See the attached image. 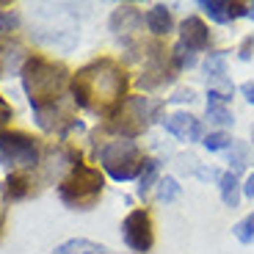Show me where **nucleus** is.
Segmentation results:
<instances>
[{
    "mask_svg": "<svg viewBox=\"0 0 254 254\" xmlns=\"http://www.w3.org/2000/svg\"><path fill=\"white\" fill-rule=\"evenodd\" d=\"M155 172H158V163H155V160H144V174H141V188H138V193H141V196H144L146 190L152 188Z\"/></svg>",
    "mask_w": 254,
    "mask_h": 254,
    "instance_id": "obj_18",
    "label": "nucleus"
},
{
    "mask_svg": "<svg viewBox=\"0 0 254 254\" xmlns=\"http://www.w3.org/2000/svg\"><path fill=\"white\" fill-rule=\"evenodd\" d=\"M207 119L216 122V125H221V127L232 125V114L224 108L221 102H207Z\"/></svg>",
    "mask_w": 254,
    "mask_h": 254,
    "instance_id": "obj_14",
    "label": "nucleus"
},
{
    "mask_svg": "<svg viewBox=\"0 0 254 254\" xmlns=\"http://www.w3.org/2000/svg\"><path fill=\"white\" fill-rule=\"evenodd\" d=\"M8 119H11V105H8V102L3 100V97H0V127L6 125Z\"/></svg>",
    "mask_w": 254,
    "mask_h": 254,
    "instance_id": "obj_21",
    "label": "nucleus"
},
{
    "mask_svg": "<svg viewBox=\"0 0 254 254\" xmlns=\"http://www.w3.org/2000/svg\"><path fill=\"white\" fill-rule=\"evenodd\" d=\"M202 8L210 14V19H216V22H227L229 19V3H224V0H204Z\"/></svg>",
    "mask_w": 254,
    "mask_h": 254,
    "instance_id": "obj_13",
    "label": "nucleus"
},
{
    "mask_svg": "<svg viewBox=\"0 0 254 254\" xmlns=\"http://www.w3.org/2000/svg\"><path fill=\"white\" fill-rule=\"evenodd\" d=\"M144 22H146V28H149L155 36H163V33L172 31V14H169L166 6H152L149 11L144 14Z\"/></svg>",
    "mask_w": 254,
    "mask_h": 254,
    "instance_id": "obj_10",
    "label": "nucleus"
},
{
    "mask_svg": "<svg viewBox=\"0 0 254 254\" xmlns=\"http://www.w3.org/2000/svg\"><path fill=\"white\" fill-rule=\"evenodd\" d=\"M122 235H125V243L133 252H149L152 249V221H149V216H146L144 210H133L130 216L125 218V224H122Z\"/></svg>",
    "mask_w": 254,
    "mask_h": 254,
    "instance_id": "obj_7",
    "label": "nucleus"
},
{
    "mask_svg": "<svg viewBox=\"0 0 254 254\" xmlns=\"http://www.w3.org/2000/svg\"><path fill=\"white\" fill-rule=\"evenodd\" d=\"M229 17H249V8L243 3H229Z\"/></svg>",
    "mask_w": 254,
    "mask_h": 254,
    "instance_id": "obj_22",
    "label": "nucleus"
},
{
    "mask_svg": "<svg viewBox=\"0 0 254 254\" xmlns=\"http://www.w3.org/2000/svg\"><path fill=\"white\" fill-rule=\"evenodd\" d=\"M100 160L105 166V172L114 180H130L135 177L138 169H144V160L138 155V146L127 138H116L111 141L105 149L100 152Z\"/></svg>",
    "mask_w": 254,
    "mask_h": 254,
    "instance_id": "obj_4",
    "label": "nucleus"
},
{
    "mask_svg": "<svg viewBox=\"0 0 254 254\" xmlns=\"http://www.w3.org/2000/svg\"><path fill=\"white\" fill-rule=\"evenodd\" d=\"M221 199H224V204H227V207H238V202H241L235 172H227V174L221 177Z\"/></svg>",
    "mask_w": 254,
    "mask_h": 254,
    "instance_id": "obj_12",
    "label": "nucleus"
},
{
    "mask_svg": "<svg viewBox=\"0 0 254 254\" xmlns=\"http://www.w3.org/2000/svg\"><path fill=\"white\" fill-rule=\"evenodd\" d=\"M166 130L172 135H177L180 141H199L202 138V122L193 119L190 114H174L166 119Z\"/></svg>",
    "mask_w": 254,
    "mask_h": 254,
    "instance_id": "obj_9",
    "label": "nucleus"
},
{
    "mask_svg": "<svg viewBox=\"0 0 254 254\" xmlns=\"http://www.w3.org/2000/svg\"><path fill=\"white\" fill-rule=\"evenodd\" d=\"M6 193L11 199H22L28 193V180L19 177V174H11V177L6 180Z\"/></svg>",
    "mask_w": 254,
    "mask_h": 254,
    "instance_id": "obj_16",
    "label": "nucleus"
},
{
    "mask_svg": "<svg viewBox=\"0 0 254 254\" xmlns=\"http://www.w3.org/2000/svg\"><path fill=\"white\" fill-rule=\"evenodd\" d=\"M180 39H183V47H188V53L204 50L207 42H210L207 25H204L199 17H188L183 25H180Z\"/></svg>",
    "mask_w": 254,
    "mask_h": 254,
    "instance_id": "obj_8",
    "label": "nucleus"
},
{
    "mask_svg": "<svg viewBox=\"0 0 254 254\" xmlns=\"http://www.w3.org/2000/svg\"><path fill=\"white\" fill-rule=\"evenodd\" d=\"M249 17H254V6H252V11H249Z\"/></svg>",
    "mask_w": 254,
    "mask_h": 254,
    "instance_id": "obj_25",
    "label": "nucleus"
},
{
    "mask_svg": "<svg viewBox=\"0 0 254 254\" xmlns=\"http://www.w3.org/2000/svg\"><path fill=\"white\" fill-rule=\"evenodd\" d=\"M160 102H149L146 97H130L125 105H119L114 116V127L125 135H133L149 125V114H158Z\"/></svg>",
    "mask_w": 254,
    "mask_h": 254,
    "instance_id": "obj_6",
    "label": "nucleus"
},
{
    "mask_svg": "<svg viewBox=\"0 0 254 254\" xmlns=\"http://www.w3.org/2000/svg\"><path fill=\"white\" fill-rule=\"evenodd\" d=\"M22 83H25L28 100H31L33 111H36V122L45 130H53V122L61 111L58 100L66 86V69L47 64L42 58H28L22 66Z\"/></svg>",
    "mask_w": 254,
    "mask_h": 254,
    "instance_id": "obj_1",
    "label": "nucleus"
},
{
    "mask_svg": "<svg viewBox=\"0 0 254 254\" xmlns=\"http://www.w3.org/2000/svg\"><path fill=\"white\" fill-rule=\"evenodd\" d=\"M232 232H235V238L241 243H252L254 241V213H252V216H246L243 221H238Z\"/></svg>",
    "mask_w": 254,
    "mask_h": 254,
    "instance_id": "obj_15",
    "label": "nucleus"
},
{
    "mask_svg": "<svg viewBox=\"0 0 254 254\" xmlns=\"http://www.w3.org/2000/svg\"><path fill=\"white\" fill-rule=\"evenodd\" d=\"M160 190H158V196H160V202H172V199H177V193H180V185L174 183L172 177H166V180H160Z\"/></svg>",
    "mask_w": 254,
    "mask_h": 254,
    "instance_id": "obj_19",
    "label": "nucleus"
},
{
    "mask_svg": "<svg viewBox=\"0 0 254 254\" xmlns=\"http://www.w3.org/2000/svg\"><path fill=\"white\" fill-rule=\"evenodd\" d=\"M53 254H108V252L102 246H97V243H91V241H66Z\"/></svg>",
    "mask_w": 254,
    "mask_h": 254,
    "instance_id": "obj_11",
    "label": "nucleus"
},
{
    "mask_svg": "<svg viewBox=\"0 0 254 254\" xmlns=\"http://www.w3.org/2000/svg\"><path fill=\"white\" fill-rule=\"evenodd\" d=\"M243 97H246V100L249 102H252V105H254V83H243Z\"/></svg>",
    "mask_w": 254,
    "mask_h": 254,
    "instance_id": "obj_23",
    "label": "nucleus"
},
{
    "mask_svg": "<svg viewBox=\"0 0 254 254\" xmlns=\"http://www.w3.org/2000/svg\"><path fill=\"white\" fill-rule=\"evenodd\" d=\"M0 158L8 166L33 169L39 163V146L31 135L19 133V130H3L0 133Z\"/></svg>",
    "mask_w": 254,
    "mask_h": 254,
    "instance_id": "obj_5",
    "label": "nucleus"
},
{
    "mask_svg": "<svg viewBox=\"0 0 254 254\" xmlns=\"http://www.w3.org/2000/svg\"><path fill=\"white\" fill-rule=\"evenodd\" d=\"M204 149H210V152H218V149H224V146H229L232 144V138H229L227 133H210V135H204Z\"/></svg>",
    "mask_w": 254,
    "mask_h": 254,
    "instance_id": "obj_17",
    "label": "nucleus"
},
{
    "mask_svg": "<svg viewBox=\"0 0 254 254\" xmlns=\"http://www.w3.org/2000/svg\"><path fill=\"white\" fill-rule=\"evenodd\" d=\"M102 174L97 172V169H91V166H83L80 160H77L75 166H72L69 177L61 183V188H58V193H61V199L66 204H72V207H83L89 210L91 204L97 202V196L102 193Z\"/></svg>",
    "mask_w": 254,
    "mask_h": 254,
    "instance_id": "obj_3",
    "label": "nucleus"
},
{
    "mask_svg": "<svg viewBox=\"0 0 254 254\" xmlns=\"http://www.w3.org/2000/svg\"><path fill=\"white\" fill-rule=\"evenodd\" d=\"M125 91V75L111 61H94L72 77V94L83 108L100 111L105 105H116Z\"/></svg>",
    "mask_w": 254,
    "mask_h": 254,
    "instance_id": "obj_2",
    "label": "nucleus"
},
{
    "mask_svg": "<svg viewBox=\"0 0 254 254\" xmlns=\"http://www.w3.org/2000/svg\"><path fill=\"white\" fill-rule=\"evenodd\" d=\"M17 25H19V14L17 11H3L0 14V33H11V31H17Z\"/></svg>",
    "mask_w": 254,
    "mask_h": 254,
    "instance_id": "obj_20",
    "label": "nucleus"
},
{
    "mask_svg": "<svg viewBox=\"0 0 254 254\" xmlns=\"http://www.w3.org/2000/svg\"><path fill=\"white\" fill-rule=\"evenodd\" d=\"M243 190H246V196L254 199V174H249V180H246V185H243Z\"/></svg>",
    "mask_w": 254,
    "mask_h": 254,
    "instance_id": "obj_24",
    "label": "nucleus"
}]
</instances>
